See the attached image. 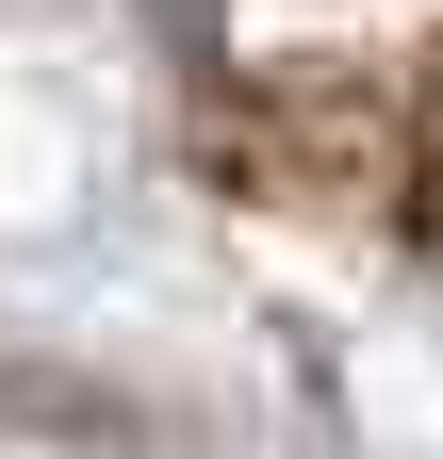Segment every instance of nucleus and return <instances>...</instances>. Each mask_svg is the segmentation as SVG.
I'll return each instance as SVG.
<instances>
[]
</instances>
